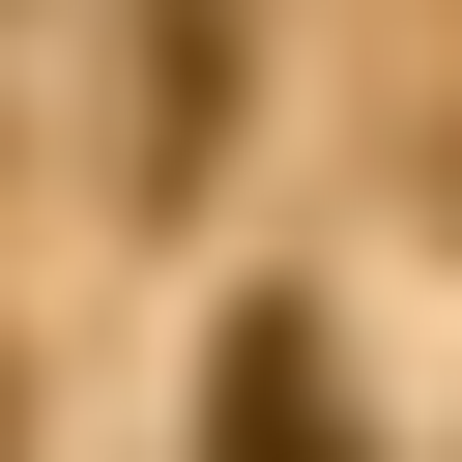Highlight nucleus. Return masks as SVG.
Segmentation results:
<instances>
[{"instance_id": "1", "label": "nucleus", "mask_w": 462, "mask_h": 462, "mask_svg": "<svg viewBox=\"0 0 462 462\" xmlns=\"http://www.w3.org/2000/svg\"><path fill=\"white\" fill-rule=\"evenodd\" d=\"M202 462H346V318H318V289H231V346H202Z\"/></svg>"}]
</instances>
